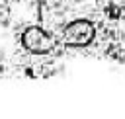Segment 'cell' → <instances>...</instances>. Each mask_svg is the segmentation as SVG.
<instances>
[{
  "mask_svg": "<svg viewBox=\"0 0 125 119\" xmlns=\"http://www.w3.org/2000/svg\"><path fill=\"white\" fill-rule=\"evenodd\" d=\"M94 37H96V27H94V23H90L86 20H80V21L66 25L62 31V43L72 45V47L90 45L94 41Z\"/></svg>",
  "mask_w": 125,
  "mask_h": 119,
  "instance_id": "6da1fadb",
  "label": "cell"
},
{
  "mask_svg": "<svg viewBox=\"0 0 125 119\" xmlns=\"http://www.w3.org/2000/svg\"><path fill=\"white\" fill-rule=\"evenodd\" d=\"M21 45L29 51V53H39V55H47L55 49V41L37 25H29L23 35H21Z\"/></svg>",
  "mask_w": 125,
  "mask_h": 119,
  "instance_id": "7a4b0ae2",
  "label": "cell"
}]
</instances>
